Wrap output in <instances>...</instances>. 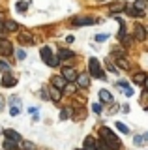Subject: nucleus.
Returning a JSON list of instances; mask_svg holds the SVG:
<instances>
[{
  "mask_svg": "<svg viewBox=\"0 0 148 150\" xmlns=\"http://www.w3.org/2000/svg\"><path fill=\"white\" fill-rule=\"evenodd\" d=\"M99 137H101V141H103L105 144H109V146L113 148V150H116V148L120 146V139H118L109 128H105V126H101V129H99Z\"/></svg>",
  "mask_w": 148,
  "mask_h": 150,
  "instance_id": "f257e3e1",
  "label": "nucleus"
},
{
  "mask_svg": "<svg viewBox=\"0 0 148 150\" xmlns=\"http://www.w3.org/2000/svg\"><path fill=\"white\" fill-rule=\"evenodd\" d=\"M88 71L92 77H96V79H105V73H103V69H101V66H99V60L98 58H88Z\"/></svg>",
  "mask_w": 148,
  "mask_h": 150,
  "instance_id": "f03ea898",
  "label": "nucleus"
},
{
  "mask_svg": "<svg viewBox=\"0 0 148 150\" xmlns=\"http://www.w3.org/2000/svg\"><path fill=\"white\" fill-rule=\"evenodd\" d=\"M39 54H41V58L45 60V64L51 66V68H54V66H58V64H60V58H58V56H53V53H51V49H49L47 45L41 47Z\"/></svg>",
  "mask_w": 148,
  "mask_h": 150,
  "instance_id": "7ed1b4c3",
  "label": "nucleus"
},
{
  "mask_svg": "<svg viewBox=\"0 0 148 150\" xmlns=\"http://www.w3.org/2000/svg\"><path fill=\"white\" fill-rule=\"evenodd\" d=\"M0 83H2L4 88H11V86H15V84H17V77H15V75H11L10 71H6V73L2 75V81H0Z\"/></svg>",
  "mask_w": 148,
  "mask_h": 150,
  "instance_id": "20e7f679",
  "label": "nucleus"
},
{
  "mask_svg": "<svg viewBox=\"0 0 148 150\" xmlns=\"http://www.w3.org/2000/svg\"><path fill=\"white\" fill-rule=\"evenodd\" d=\"M62 77L66 79V83H73L77 79V71L73 68H69V66H66V68H62Z\"/></svg>",
  "mask_w": 148,
  "mask_h": 150,
  "instance_id": "39448f33",
  "label": "nucleus"
},
{
  "mask_svg": "<svg viewBox=\"0 0 148 150\" xmlns=\"http://www.w3.org/2000/svg\"><path fill=\"white\" fill-rule=\"evenodd\" d=\"M96 23V19H92V17H86V15H81V17H75L71 21V25H75V26H82V25H94Z\"/></svg>",
  "mask_w": 148,
  "mask_h": 150,
  "instance_id": "423d86ee",
  "label": "nucleus"
},
{
  "mask_svg": "<svg viewBox=\"0 0 148 150\" xmlns=\"http://www.w3.org/2000/svg\"><path fill=\"white\" fill-rule=\"evenodd\" d=\"M75 83H77V86H79V88H88L90 86V77L86 73H77Z\"/></svg>",
  "mask_w": 148,
  "mask_h": 150,
  "instance_id": "0eeeda50",
  "label": "nucleus"
},
{
  "mask_svg": "<svg viewBox=\"0 0 148 150\" xmlns=\"http://www.w3.org/2000/svg\"><path fill=\"white\" fill-rule=\"evenodd\" d=\"M47 94H49V98H51L54 103L62 100V90H58V88H54V86H49V88H47Z\"/></svg>",
  "mask_w": 148,
  "mask_h": 150,
  "instance_id": "6e6552de",
  "label": "nucleus"
},
{
  "mask_svg": "<svg viewBox=\"0 0 148 150\" xmlns=\"http://www.w3.org/2000/svg\"><path fill=\"white\" fill-rule=\"evenodd\" d=\"M66 79L60 75V77H53L51 79V86H54V88H58V90H64V86H66Z\"/></svg>",
  "mask_w": 148,
  "mask_h": 150,
  "instance_id": "1a4fd4ad",
  "label": "nucleus"
},
{
  "mask_svg": "<svg viewBox=\"0 0 148 150\" xmlns=\"http://www.w3.org/2000/svg\"><path fill=\"white\" fill-rule=\"evenodd\" d=\"M0 53H2V54H11V53H13L11 43H10L8 40H4V38L0 40Z\"/></svg>",
  "mask_w": 148,
  "mask_h": 150,
  "instance_id": "9d476101",
  "label": "nucleus"
},
{
  "mask_svg": "<svg viewBox=\"0 0 148 150\" xmlns=\"http://www.w3.org/2000/svg\"><path fill=\"white\" fill-rule=\"evenodd\" d=\"M116 68H122V69H129L131 68V64L128 62V58L124 54H120V56H116Z\"/></svg>",
  "mask_w": 148,
  "mask_h": 150,
  "instance_id": "9b49d317",
  "label": "nucleus"
},
{
  "mask_svg": "<svg viewBox=\"0 0 148 150\" xmlns=\"http://www.w3.org/2000/svg\"><path fill=\"white\" fill-rule=\"evenodd\" d=\"M135 40H137V41H144V40H146V30H144V26H141V25L135 26Z\"/></svg>",
  "mask_w": 148,
  "mask_h": 150,
  "instance_id": "f8f14e48",
  "label": "nucleus"
},
{
  "mask_svg": "<svg viewBox=\"0 0 148 150\" xmlns=\"http://www.w3.org/2000/svg\"><path fill=\"white\" fill-rule=\"evenodd\" d=\"M4 135H6V139L15 141V143H19V141H21V135L17 133L15 129H4Z\"/></svg>",
  "mask_w": 148,
  "mask_h": 150,
  "instance_id": "ddd939ff",
  "label": "nucleus"
},
{
  "mask_svg": "<svg viewBox=\"0 0 148 150\" xmlns=\"http://www.w3.org/2000/svg\"><path fill=\"white\" fill-rule=\"evenodd\" d=\"M124 13H126V15H129V17H144V13L137 11L133 6H126V8H124Z\"/></svg>",
  "mask_w": 148,
  "mask_h": 150,
  "instance_id": "4468645a",
  "label": "nucleus"
},
{
  "mask_svg": "<svg viewBox=\"0 0 148 150\" xmlns=\"http://www.w3.org/2000/svg\"><path fill=\"white\" fill-rule=\"evenodd\" d=\"M73 56L75 54H73L69 49H58V58L60 60H69V58H73Z\"/></svg>",
  "mask_w": 148,
  "mask_h": 150,
  "instance_id": "2eb2a0df",
  "label": "nucleus"
},
{
  "mask_svg": "<svg viewBox=\"0 0 148 150\" xmlns=\"http://www.w3.org/2000/svg\"><path fill=\"white\" fill-rule=\"evenodd\" d=\"M99 100L103 103H113V94L109 90H99Z\"/></svg>",
  "mask_w": 148,
  "mask_h": 150,
  "instance_id": "dca6fc26",
  "label": "nucleus"
},
{
  "mask_svg": "<svg viewBox=\"0 0 148 150\" xmlns=\"http://www.w3.org/2000/svg\"><path fill=\"white\" fill-rule=\"evenodd\" d=\"M4 28H6V32H17L19 30V25L15 21H6L4 23Z\"/></svg>",
  "mask_w": 148,
  "mask_h": 150,
  "instance_id": "f3484780",
  "label": "nucleus"
},
{
  "mask_svg": "<svg viewBox=\"0 0 148 150\" xmlns=\"http://www.w3.org/2000/svg\"><path fill=\"white\" fill-rule=\"evenodd\" d=\"M124 8H126V4L124 2H116V4H111V13H120V11H124Z\"/></svg>",
  "mask_w": 148,
  "mask_h": 150,
  "instance_id": "a211bd4d",
  "label": "nucleus"
},
{
  "mask_svg": "<svg viewBox=\"0 0 148 150\" xmlns=\"http://www.w3.org/2000/svg\"><path fill=\"white\" fill-rule=\"evenodd\" d=\"M19 41L21 43H32V34H28V32H19Z\"/></svg>",
  "mask_w": 148,
  "mask_h": 150,
  "instance_id": "6ab92c4d",
  "label": "nucleus"
},
{
  "mask_svg": "<svg viewBox=\"0 0 148 150\" xmlns=\"http://www.w3.org/2000/svg\"><path fill=\"white\" fill-rule=\"evenodd\" d=\"M133 8H135L137 11L144 13V11H146V0H135V4H133Z\"/></svg>",
  "mask_w": 148,
  "mask_h": 150,
  "instance_id": "aec40b11",
  "label": "nucleus"
},
{
  "mask_svg": "<svg viewBox=\"0 0 148 150\" xmlns=\"http://www.w3.org/2000/svg\"><path fill=\"white\" fill-rule=\"evenodd\" d=\"M85 150H96V141H94V137H86L85 139Z\"/></svg>",
  "mask_w": 148,
  "mask_h": 150,
  "instance_id": "412c9836",
  "label": "nucleus"
},
{
  "mask_svg": "<svg viewBox=\"0 0 148 150\" xmlns=\"http://www.w3.org/2000/svg\"><path fill=\"white\" fill-rule=\"evenodd\" d=\"M144 79H146V75L142 73V71H139V73L133 75V83H135V84H142V83H144Z\"/></svg>",
  "mask_w": 148,
  "mask_h": 150,
  "instance_id": "4be33fe9",
  "label": "nucleus"
},
{
  "mask_svg": "<svg viewBox=\"0 0 148 150\" xmlns=\"http://www.w3.org/2000/svg\"><path fill=\"white\" fill-rule=\"evenodd\" d=\"M105 66H107V69L111 73H116V64L113 62V58H105Z\"/></svg>",
  "mask_w": 148,
  "mask_h": 150,
  "instance_id": "5701e85b",
  "label": "nucleus"
},
{
  "mask_svg": "<svg viewBox=\"0 0 148 150\" xmlns=\"http://www.w3.org/2000/svg\"><path fill=\"white\" fill-rule=\"evenodd\" d=\"M4 150H17V143H15V141L6 139V143H4Z\"/></svg>",
  "mask_w": 148,
  "mask_h": 150,
  "instance_id": "b1692460",
  "label": "nucleus"
},
{
  "mask_svg": "<svg viewBox=\"0 0 148 150\" xmlns=\"http://www.w3.org/2000/svg\"><path fill=\"white\" fill-rule=\"evenodd\" d=\"M15 9H17L19 13L26 11V9H28V2H17V4H15Z\"/></svg>",
  "mask_w": 148,
  "mask_h": 150,
  "instance_id": "393cba45",
  "label": "nucleus"
},
{
  "mask_svg": "<svg viewBox=\"0 0 148 150\" xmlns=\"http://www.w3.org/2000/svg\"><path fill=\"white\" fill-rule=\"evenodd\" d=\"M116 129H118V131H122V133H126V135L129 133V129H128V126H124V124H122V122H116Z\"/></svg>",
  "mask_w": 148,
  "mask_h": 150,
  "instance_id": "a878e982",
  "label": "nucleus"
},
{
  "mask_svg": "<svg viewBox=\"0 0 148 150\" xmlns=\"http://www.w3.org/2000/svg\"><path fill=\"white\" fill-rule=\"evenodd\" d=\"M64 92L66 94H75L77 90H75V84H66V86H64Z\"/></svg>",
  "mask_w": 148,
  "mask_h": 150,
  "instance_id": "bb28decb",
  "label": "nucleus"
},
{
  "mask_svg": "<svg viewBox=\"0 0 148 150\" xmlns=\"http://www.w3.org/2000/svg\"><path fill=\"white\" fill-rule=\"evenodd\" d=\"M10 69H11V66L8 64V62H0V71L6 73V71H10Z\"/></svg>",
  "mask_w": 148,
  "mask_h": 150,
  "instance_id": "cd10ccee",
  "label": "nucleus"
},
{
  "mask_svg": "<svg viewBox=\"0 0 148 150\" xmlns=\"http://www.w3.org/2000/svg\"><path fill=\"white\" fill-rule=\"evenodd\" d=\"M92 109H94V112H98V115H99V112L103 111V105H99V103H94V107H92Z\"/></svg>",
  "mask_w": 148,
  "mask_h": 150,
  "instance_id": "c85d7f7f",
  "label": "nucleus"
},
{
  "mask_svg": "<svg viewBox=\"0 0 148 150\" xmlns=\"http://www.w3.org/2000/svg\"><path fill=\"white\" fill-rule=\"evenodd\" d=\"M19 112H21V109H19V107H11V109H10V115H13V116H15V115H19Z\"/></svg>",
  "mask_w": 148,
  "mask_h": 150,
  "instance_id": "c756f323",
  "label": "nucleus"
},
{
  "mask_svg": "<svg viewBox=\"0 0 148 150\" xmlns=\"http://www.w3.org/2000/svg\"><path fill=\"white\" fill-rule=\"evenodd\" d=\"M17 58H19V60H25L26 58V53H25V51H17Z\"/></svg>",
  "mask_w": 148,
  "mask_h": 150,
  "instance_id": "7c9ffc66",
  "label": "nucleus"
},
{
  "mask_svg": "<svg viewBox=\"0 0 148 150\" xmlns=\"http://www.w3.org/2000/svg\"><path fill=\"white\" fill-rule=\"evenodd\" d=\"M107 40V34H98L96 36V41H105Z\"/></svg>",
  "mask_w": 148,
  "mask_h": 150,
  "instance_id": "2f4dec72",
  "label": "nucleus"
},
{
  "mask_svg": "<svg viewBox=\"0 0 148 150\" xmlns=\"http://www.w3.org/2000/svg\"><path fill=\"white\" fill-rule=\"evenodd\" d=\"M41 98H43V100H49V94H47V88H41Z\"/></svg>",
  "mask_w": 148,
  "mask_h": 150,
  "instance_id": "473e14b6",
  "label": "nucleus"
},
{
  "mask_svg": "<svg viewBox=\"0 0 148 150\" xmlns=\"http://www.w3.org/2000/svg\"><path fill=\"white\" fill-rule=\"evenodd\" d=\"M25 150H36V146L32 143H25Z\"/></svg>",
  "mask_w": 148,
  "mask_h": 150,
  "instance_id": "72a5a7b5",
  "label": "nucleus"
},
{
  "mask_svg": "<svg viewBox=\"0 0 148 150\" xmlns=\"http://www.w3.org/2000/svg\"><path fill=\"white\" fill-rule=\"evenodd\" d=\"M142 141H144V139H142L141 135H137V137H135V144H142Z\"/></svg>",
  "mask_w": 148,
  "mask_h": 150,
  "instance_id": "f704fd0d",
  "label": "nucleus"
},
{
  "mask_svg": "<svg viewBox=\"0 0 148 150\" xmlns=\"http://www.w3.org/2000/svg\"><path fill=\"white\" fill-rule=\"evenodd\" d=\"M124 94H126V96H133V90H131V88H126V90H124Z\"/></svg>",
  "mask_w": 148,
  "mask_h": 150,
  "instance_id": "c9c22d12",
  "label": "nucleus"
},
{
  "mask_svg": "<svg viewBox=\"0 0 148 150\" xmlns=\"http://www.w3.org/2000/svg\"><path fill=\"white\" fill-rule=\"evenodd\" d=\"M116 84H118V86H122V88H128V83L126 81H118Z\"/></svg>",
  "mask_w": 148,
  "mask_h": 150,
  "instance_id": "e433bc0d",
  "label": "nucleus"
},
{
  "mask_svg": "<svg viewBox=\"0 0 148 150\" xmlns=\"http://www.w3.org/2000/svg\"><path fill=\"white\" fill-rule=\"evenodd\" d=\"M0 32H6V28H4V21H2V15H0Z\"/></svg>",
  "mask_w": 148,
  "mask_h": 150,
  "instance_id": "4c0bfd02",
  "label": "nucleus"
},
{
  "mask_svg": "<svg viewBox=\"0 0 148 150\" xmlns=\"http://www.w3.org/2000/svg\"><path fill=\"white\" fill-rule=\"evenodd\" d=\"M60 118H62V120H68V115H66V111H62V112H60Z\"/></svg>",
  "mask_w": 148,
  "mask_h": 150,
  "instance_id": "58836bf2",
  "label": "nucleus"
},
{
  "mask_svg": "<svg viewBox=\"0 0 148 150\" xmlns=\"http://www.w3.org/2000/svg\"><path fill=\"white\" fill-rule=\"evenodd\" d=\"M73 40H75L73 36H68V38H66V41H68V43H73Z\"/></svg>",
  "mask_w": 148,
  "mask_h": 150,
  "instance_id": "ea45409f",
  "label": "nucleus"
},
{
  "mask_svg": "<svg viewBox=\"0 0 148 150\" xmlns=\"http://www.w3.org/2000/svg\"><path fill=\"white\" fill-rule=\"evenodd\" d=\"M2 109H4V98L0 96V111H2Z\"/></svg>",
  "mask_w": 148,
  "mask_h": 150,
  "instance_id": "a19ab883",
  "label": "nucleus"
},
{
  "mask_svg": "<svg viewBox=\"0 0 148 150\" xmlns=\"http://www.w3.org/2000/svg\"><path fill=\"white\" fill-rule=\"evenodd\" d=\"M142 84H144V86H146V90H148V77L144 79V83H142Z\"/></svg>",
  "mask_w": 148,
  "mask_h": 150,
  "instance_id": "79ce46f5",
  "label": "nucleus"
},
{
  "mask_svg": "<svg viewBox=\"0 0 148 150\" xmlns=\"http://www.w3.org/2000/svg\"><path fill=\"white\" fill-rule=\"evenodd\" d=\"M142 139H144V141H148V131H146L144 135H142Z\"/></svg>",
  "mask_w": 148,
  "mask_h": 150,
  "instance_id": "37998d69",
  "label": "nucleus"
},
{
  "mask_svg": "<svg viewBox=\"0 0 148 150\" xmlns=\"http://www.w3.org/2000/svg\"><path fill=\"white\" fill-rule=\"evenodd\" d=\"M96 2H99V4H101V2H107V0H96Z\"/></svg>",
  "mask_w": 148,
  "mask_h": 150,
  "instance_id": "c03bdc74",
  "label": "nucleus"
}]
</instances>
